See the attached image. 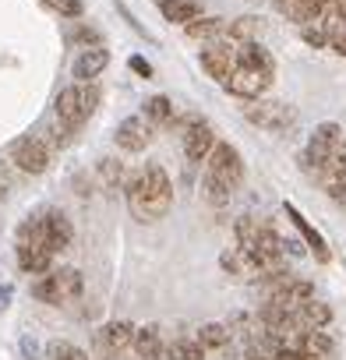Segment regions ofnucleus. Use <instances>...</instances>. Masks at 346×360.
Segmentation results:
<instances>
[{
	"instance_id": "16",
	"label": "nucleus",
	"mask_w": 346,
	"mask_h": 360,
	"mask_svg": "<svg viewBox=\"0 0 346 360\" xmlns=\"http://www.w3.org/2000/svg\"><path fill=\"white\" fill-rule=\"evenodd\" d=\"M202 68L216 78V82H226L237 68L233 60V46H223V43H212L209 50H202Z\"/></svg>"
},
{
	"instance_id": "35",
	"label": "nucleus",
	"mask_w": 346,
	"mask_h": 360,
	"mask_svg": "<svg viewBox=\"0 0 346 360\" xmlns=\"http://www.w3.org/2000/svg\"><path fill=\"white\" fill-rule=\"evenodd\" d=\"M339 57H346V32H339V36H332V43H328Z\"/></svg>"
},
{
	"instance_id": "38",
	"label": "nucleus",
	"mask_w": 346,
	"mask_h": 360,
	"mask_svg": "<svg viewBox=\"0 0 346 360\" xmlns=\"http://www.w3.org/2000/svg\"><path fill=\"white\" fill-rule=\"evenodd\" d=\"M272 4H276V8H279V11L286 15V11H290V4H293V0H272Z\"/></svg>"
},
{
	"instance_id": "26",
	"label": "nucleus",
	"mask_w": 346,
	"mask_h": 360,
	"mask_svg": "<svg viewBox=\"0 0 346 360\" xmlns=\"http://www.w3.org/2000/svg\"><path fill=\"white\" fill-rule=\"evenodd\" d=\"M297 349L311 353V356H328L332 353V339L321 332V328H304L300 339H297Z\"/></svg>"
},
{
	"instance_id": "24",
	"label": "nucleus",
	"mask_w": 346,
	"mask_h": 360,
	"mask_svg": "<svg viewBox=\"0 0 346 360\" xmlns=\"http://www.w3.org/2000/svg\"><path fill=\"white\" fill-rule=\"evenodd\" d=\"M198 342H202L205 349H226V346L233 342V332H230V325L209 321V325L198 328Z\"/></svg>"
},
{
	"instance_id": "41",
	"label": "nucleus",
	"mask_w": 346,
	"mask_h": 360,
	"mask_svg": "<svg viewBox=\"0 0 346 360\" xmlns=\"http://www.w3.org/2000/svg\"><path fill=\"white\" fill-rule=\"evenodd\" d=\"M318 4H325V8H328V0H318Z\"/></svg>"
},
{
	"instance_id": "4",
	"label": "nucleus",
	"mask_w": 346,
	"mask_h": 360,
	"mask_svg": "<svg viewBox=\"0 0 346 360\" xmlns=\"http://www.w3.org/2000/svg\"><path fill=\"white\" fill-rule=\"evenodd\" d=\"M244 117H248L255 127L272 131V134H279V131H286V127L297 124V110H293L290 103H279V99H248Z\"/></svg>"
},
{
	"instance_id": "14",
	"label": "nucleus",
	"mask_w": 346,
	"mask_h": 360,
	"mask_svg": "<svg viewBox=\"0 0 346 360\" xmlns=\"http://www.w3.org/2000/svg\"><path fill=\"white\" fill-rule=\"evenodd\" d=\"M233 60H237V68H251V71L276 75V60H272V53H269L262 43H255V39H248V43H233Z\"/></svg>"
},
{
	"instance_id": "12",
	"label": "nucleus",
	"mask_w": 346,
	"mask_h": 360,
	"mask_svg": "<svg viewBox=\"0 0 346 360\" xmlns=\"http://www.w3.org/2000/svg\"><path fill=\"white\" fill-rule=\"evenodd\" d=\"M53 110H57L60 127L78 131V127L89 120V117H85V106H82V85H68V89H60V96H57Z\"/></svg>"
},
{
	"instance_id": "20",
	"label": "nucleus",
	"mask_w": 346,
	"mask_h": 360,
	"mask_svg": "<svg viewBox=\"0 0 346 360\" xmlns=\"http://www.w3.org/2000/svg\"><path fill=\"white\" fill-rule=\"evenodd\" d=\"M99 346L106 349V353H120L124 346H131V339H134V325L131 321H106L103 328H99Z\"/></svg>"
},
{
	"instance_id": "27",
	"label": "nucleus",
	"mask_w": 346,
	"mask_h": 360,
	"mask_svg": "<svg viewBox=\"0 0 346 360\" xmlns=\"http://www.w3.org/2000/svg\"><path fill=\"white\" fill-rule=\"evenodd\" d=\"M96 169H99V180H103L106 191H117V188L124 184V166H120L113 155H103V159L96 162Z\"/></svg>"
},
{
	"instance_id": "36",
	"label": "nucleus",
	"mask_w": 346,
	"mask_h": 360,
	"mask_svg": "<svg viewBox=\"0 0 346 360\" xmlns=\"http://www.w3.org/2000/svg\"><path fill=\"white\" fill-rule=\"evenodd\" d=\"M11 293H15L11 286H0V311H4V307L11 304Z\"/></svg>"
},
{
	"instance_id": "10",
	"label": "nucleus",
	"mask_w": 346,
	"mask_h": 360,
	"mask_svg": "<svg viewBox=\"0 0 346 360\" xmlns=\"http://www.w3.org/2000/svg\"><path fill=\"white\" fill-rule=\"evenodd\" d=\"M39 219H43V233H46V248L57 255V251H68L71 248V240H75V226H71V219L60 212V209H43L39 212Z\"/></svg>"
},
{
	"instance_id": "7",
	"label": "nucleus",
	"mask_w": 346,
	"mask_h": 360,
	"mask_svg": "<svg viewBox=\"0 0 346 360\" xmlns=\"http://www.w3.org/2000/svg\"><path fill=\"white\" fill-rule=\"evenodd\" d=\"M230 89V96L237 99H262L272 89V75L265 71H251V68H233V75L223 82Z\"/></svg>"
},
{
	"instance_id": "22",
	"label": "nucleus",
	"mask_w": 346,
	"mask_h": 360,
	"mask_svg": "<svg viewBox=\"0 0 346 360\" xmlns=\"http://www.w3.org/2000/svg\"><path fill=\"white\" fill-rule=\"evenodd\" d=\"M141 117H145L155 131H159V127H169V124H173V103H169L166 96H152V99H145Z\"/></svg>"
},
{
	"instance_id": "13",
	"label": "nucleus",
	"mask_w": 346,
	"mask_h": 360,
	"mask_svg": "<svg viewBox=\"0 0 346 360\" xmlns=\"http://www.w3.org/2000/svg\"><path fill=\"white\" fill-rule=\"evenodd\" d=\"M311 297H314V286H311V283H304V279H286L283 286H276V290L269 293V304L300 314V307H304Z\"/></svg>"
},
{
	"instance_id": "15",
	"label": "nucleus",
	"mask_w": 346,
	"mask_h": 360,
	"mask_svg": "<svg viewBox=\"0 0 346 360\" xmlns=\"http://www.w3.org/2000/svg\"><path fill=\"white\" fill-rule=\"evenodd\" d=\"M283 209H286V219H290V223H293V226L300 230L304 244H307V248L314 251V262H321V265H325V262L332 258V255H328V244H325V237H321V233H318V230H314V226H311V223H307L304 216H300V209H297L293 202H286Z\"/></svg>"
},
{
	"instance_id": "17",
	"label": "nucleus",
	"mask_w": 346,
	"mask_h": 360,
	"mask_svg": "<svg viewBox=\"0 0 346 360\" xmlns=\"http://www.w3.org/2000/svg\"><path fill=\"white\" fill-rule=\"evenodd\" d=\"M106 64H110V53H106L103 46H89V50H82L78 60L71 64V75H75L78 82H92V78H99V75L106 71Z\"/></svg>"
},
{
	"instance_id": "3",
	"label": "nucleus",
	"mask_w": 346,
	"mask_h": 360,
	"mask_svg": "<svg viewBox=\"0 0 346 360\" xmlns=\"http://www.w3.org/2000/svg\"><path fill=\"white\" fill-rule=\"evenodd\" d=\"M32 297L53 307L75 304L82 297V272L78 269H50L32 283Z\"/></svg>"
},
{
	"instance_id": "31",
	"label": "nucleus",
	"mask_w": 346,
	"mask_h": 360,
	"mask_svg": "<svg viewBox=\"0 0 346 360\" xmlns=\"http://www.w3.org/2000/svg\"><path fill=\"white\" fill-rule=\"evenodd\" d=\"M43 4H46L50 11L64 15V18H78V15H82V0H43Z\"/></svg>"
},
{
	"instance_id": "9",
	"label": "nucleus",
	"mask_w": 346,
	"mask_h": 360,
	"mask_svg": "<svg viewBox=\"0 0 346 360\" xmlns=\"http://www.w3.org/2000/svg\"><path fill=\"white\" fill-rule=\"evenodd\" d=\"M152 134H155V127L141 117V113H134V117H127V120H120L117 124V145L124 148V152H141V148H148V141H152Z\"/></svg>"
},
{
	"instance_id": "33",
	"label": "nucleus",
	"mask_w": 346,
	"mask_h": 360,
	"mask_svg": "<svg viewBox=\"0 0 346 360\" xmlns=\"http://www.w3.org/2000/svg\"><path fill=\"white\" fill-rule=\"evenodd\" d=\"M89 39H92V43H99V36H96L92 29H78V32H71V36H68V43H89Z\"/></svg>"
},
{
	"instance_id": "21",
	"label": "nucleus",
	"mask_w": 346,
	"mask_h": 360,
	"mask_svg": "<svg viewBox=\"0 0 346 360\" xmlns=\"http://www.w3.org/2000/svg\"><path fill=\"white\" fill-rule=\"evenodd\" d=\"M155 4L166 22H177V25H191L195 18H202V0H155Z\"/></svg>"
},
{
	"instance_id": "23",
	"label": "nucleus",
	"mask_w": 346,
	"mask_h": 360,
	"mask_svg": "<svg viewBox=\"0 0 346 360\" xmlns=\"http://www.w3.org/2000/svg\"><path fill=\"white\" fill-rule=\"evenodd\" d=\"M191 39H226L230 22L226 18H195L191 25H184Z\"/></svg>"
},
{
	"instance_id": "5",
	"label": "nucleus",
	"mask_w": 346,
	"mask_h": 360,
	"mask_svg": "<svg viewBox=\"0 0 346 360\" xmlns=\"http://www.w3.org/2000/svg\"><path fill=\"white\" fill-rule=\"evenodd\" d=\"M346 134H342V127L339 124H332V120H325V124H318L314 127V134H311V141H307V152H304V169L318 180V173H321V166L332 159V152L339 148V141H342Z\"/></svg>"
},
{
	"instance_id": "19",
	"label": "nucleus",
	"mask_w": 346,
	"mask_h": 360,
	"mask_svg": "<svg viewBox=\"0 0 346 360\" xmlns=\"http://www.w3.org/2000/svg\"><path fill=\"white\" fill-rule=\"evenodd\" d=\"M138 360H162V332L159 325H141L134 328V339H131Z\"/></svg>"
},
{
	"instance_id": "1",
	"label": "nucleus",
	"mask_w": 346,
	"mask_h": 360,
	"mask_svg": "<svg viewBox=\"0 0 346 360\" xmlns=\"http://www.w3.org/2000/svg\"><path fill=\"white\" fill-rule=\"evenodd\" d=\"M124 191H127V209H131V216H134L138 223H155V219H162V216L169 212V205H173L169 176H166V169H162L159 162H148V166L134 169V173L127 176Z\"/></svg>"
},
{
	"instance_id": "2",
	"label": "nucleus",
	"mask_w": 346,
	"mask_h": 360,
	"mask_svg": "<svg viewBox=\"0 0 346 360\" xmlns=\"http://www.w3.org/2000/svg\"><path fill=\"white\" fill-rule=\"evenodd\" d=\"M244 184V159L230 141H216V148L205 159L202 169V198L216 209L230 205V198L237 195V188Z\"/></svg>"
},
{
	"instance_id": "11",
	"label": "nucleus",
	"mask_w": 346,
	"mask_h": 360,
	"mask_svg": "<svg viewBox=\"0 0 346 360\" xmlns=\"http://www.w3.org/2000/svg\"><path fill=\"white\" fill-rule=\"evenodd\" d=\"M318 184L325 188V195H328L332 202H339V195L346 191V138L339 141V148L332 152V159L321 166Z\"/></svg>"
},
{
	"instance_id": "18",
	"label": "nucleus",
	"mask_w": 346,
	"mask_h": 360,
	"mask_svg": "<svg viewBox=\"0 0 346 360\" xmlns=\"http://www.w3.org/2000/svg\"><path fill=\"white\" fill-rule=\"evenodd\" d=\"M15 248H18L22 272H32V276L50 272V265H53V251L50 248H43V244H15Z\"/></svg>"
},
{
	"instance_id": "25",
	"label": "nucleus",
	"mask_w": 346,
	"mask_h": 360,
	"mask_svg": "<svg viewBox=\"0 0 346 360\" xmlns=\"http://www.w3.org/2000/svg\"><path fill=\"white\" fill-rule=\"evenodd\" d=\"M162 356L166 360H202L205 346L198 339H173L169 346H162Z\"/></svg>"
},
{
	"instance_id": "32",
	"label": "nucleus",
	"mask_w": 346,
	"mask_h": 360,
	"mask_svg": "<svg viewBox=\"0 0 346 360\" xmlns=\"http://www.w3.org/2000/svg\"><path fill=\"white\" fill-rule=\"evenodd\" d=\"M300 36H304V43H307V46H328V43H332L321 22H314V25H304V32H300Z\"/></svg>"
},
{
	"instance_id": "29",
	"label": "nucleus",
	"mask_w": 346,
	"mask_h": 360,
	"mask_svg": "<svg viewBox=\"0 0 346 360\" xmlns=\"http://www.w3.org/2000/svg\"><path fill=\"white\" fill-rule=\"evenodd\" d=\"M300 318H304V325H307V328H325V325L332 321V307L311 297V300L300 307Z\"/></svg>"
},
{
	"instance_id": "8",
	"label": "nucleus",
	"mask_w": 346,
	"mask_h": 360,
	"mask_svg": "<svg viewBox=\"0 0 346 360\" xmlns=\"http://www.w3.org/2000/svg\"><path fill=\"white\" fill-rule=\"evenodd\" d=\"M216 127L209 124V120H191L188 124V131H184V155H188V162H205L209 159V152L216 148Z\"/></svg>"
},
{
	"instance_id": "40",
	"label": "nucleus",
	"mask_w": 346,
	"mask_h": 360,
	"mask_svg": "<svg viewBox=\"0 0 346 360\" xmlns=\"http://www.w3.org/2000/svg\"><path fill=\"white\" fill-rule=\"evenodd\" d=\"M106 360H120V356H117V353H106Z\"/></svg>"
},
{
	"instance_id": "6",
	"label": "nucleus",
	"mask_w": 346,
	"mask_h": 360,
	"mask_svg": "<svg viewBox=\"0 0 346 360\" xmlns=\"http://www.w3.org/2000/svg\"><path fill=\"white\" fill-rule=\"evenodd\" d=\"M8 159H11L22 173H46V166H50V148H46L43 138L25 134V138H15V141H11Z\"/></svg>"
},
{
	"instance_id": "39",
	"label": "nucleus",
	"mask_w": 346,
	"mask_h": 360,
	"mask_svg": "<svg viewBox=\"0 0 346 360\" xmlns=\"http://www.w3.org/2000/svg\"><path fill=\"white\" fill-rule=\"evenodd\" d=\"M339 205H342V209H346V191H342V195H339Z\"/></svg>"
},
{
	"instance_id": "28",
	"label": "nucleus",
	"mask_w": 346,
	"mask_h": 360,
	"mask_svg": "<svg viewBox=\"0 0 346 360\" xmlns=\"http://www.w3.org/2000/svg\"><path fill=\"white\" fill-rule=\"evenodd\" d=\"M258 32H262V18H255V15H244V18L230 22V29H226V39H233V43H248V39H255Z\"/></svg>"
},
{
	"instance_id": "30",
	"label": "nucleus",
	"mask_w": 346,
	"mask_h": 360,
	"mask_svg": "<svg viewBox=\"0 0 346 360\" xmlns=\"http://www.w3.org/2000/svg\"><path fill=\"white\" fill-rule=\"evenodd\" d=\"M46 360H89L85 349H78L75 342H64V339H53L46 346Z\"/></svg>"
},
{
	"instance_id": "37",
	"label": "nucleus",
	"mask_w": 346,
	"mask_h": 360,
	"mask_svg": "<svg viewBox=\"0 0 346 360\" xmlns=\"http://www.w3.org/2000/svg\"><path fill=\"white\" fill-rule=\"evenodd\" d=\"M8 188H11V184H8V176H4V169H0V198L8 195Z\"/></svg>"
},
{
	"instance_id": "34",
	"label": "nucleus",
	"mask_w": 346,
	"mask_h": 360,
	"mask_svg": "<svg viewBox=\"0 0 346 360\" xmlns=\"http://www.w3.org/2000/svg\"><path fill=\"white\" fill-rule=\"evenodd\" d=\"M131 71H134V75H141V78H152V64H148V60H141V57H131Z\"/></svg>"
}]
</instances>
